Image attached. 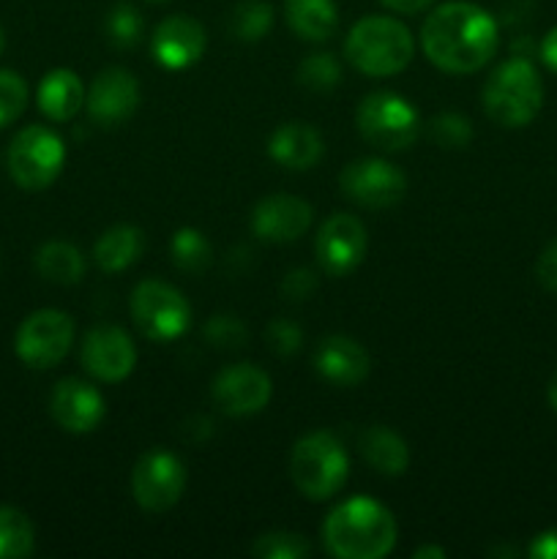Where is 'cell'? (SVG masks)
Here are the masks:
<instances>
[{
  "instance_id": "1",
  "label": "cell",
  "mask_w": 557,
  "mask_h": 559,
  "mask_svg": "<svg viewBox=\"0 0 557 559\" xmlns=\"http://www.w3.org/2000/svg\"><path fill=\"white\" fill-rule=\"evenodd\" d=\"M500 33L495 16L467 0L442 3L420 27V47L429 63L448 74H473L497 52Z\"/></svg>"
},
{
  "instance_id": "2",
  "label": "cell",
  "mask_w": 557,
  "mask_h": 559,
  "mask_svg": "<svg viewBox=\"0 0 557 559\" xmlns=\"http://www.w3.org/2000/svg\"><path fill=\"white\" fill-rule=\"evenodd\" d=\"M396 538L393 513L371 497H349L322 522V546L336 559H382Z\"/></svg>"
},
{
  "instance_id": "3",
  "label": "cell",
  "mask_w": 557,
  "mask_h": 559,
  "mask_svg": "<svg viewBox=\"0 0 557 559\" xmlns=\"http://www.w3.org/2000/svg\"><path fill=\"white\" fill-rule=\"evenodd\" d=\"M415 52L413 33L393 16H364L355 22L344 41V58L366 76H391L410 66Z\"/></svg>"
},
{
  "instance_id": "4",
  "label": "cell",
  "mask_w": 557,
  "mask_h": 559,
  "mask_svg": "<svg viewBox=\"0 0 557 559\" xmlns=\"http://www.w3.org/2000/svg\"><path fill=\"white\" fill-rule=\"evenodd\" d=\"M544 107V82L528 58L517 55L497 66L484 85V109L502 129H524Z\"/></svg>"
},
{
  "instance_id": "5",
  "label": "cell",
  "mask_w": 557,
  "mask_h": 559,
  "mask_svg": "<svg viewBox=\"0 0 557 559\" xmlns=\"http://www.w3.org/2000/svg\"><path fill=\"white\" fill-rule=\"evenodd\" d=\"M289 475L306 500H331L349 478V456L331 431H309L289 453Z\"/></svg>"
},
{
  "instance_id": "6",
  "label": "cell",
  "mask_w": 557,
  "mask_h": 559,
  "mask_svg": "<svg viewBox=\"0 0 557 559\" xmlns=\"http://www.w3.org/2000/svg\"><path fill=\"white\" fill-rule=\"evenodd\" d=\"M360 136L377 151H404L418 140V109L404 96L391 91H377L364 96L355 112Z\"/></svg>"
},
{
  "instance_id": "7",
  "label": "cell",
  "mask_w": 557,
  "mask_h": 559,
  "mask_svg": "<svg viewBox=\"0 0 557 559\" xmlns=\"http://www.w3.org/2000/svg\"><path fill=\"white\" fill-rule=\"evenodd\" d=\"M131 320L140 333L151 342H173L180 338L191 325V306L180 289L173 284L147 278L140 282L129 300Z\"/></svg>"
},
{
  "instance_id": "8",
  "label": "cell",
  "mask_w": 557,
  "mask_h": 559,
  "mask_svg": "<svg viewBox=\"0 0 557 559\" xmlns=\"http://www.w3.org/2000/svg\"><path fill=\"white\" fill-rule=\"evenodd\" d=\"M66 145L47 126H25L9 145V173L25 191H42L58 180Z\"/></svg>"
},
{
  "instance_id": "9",
  "label": "cell",
  "mask_w": 557,
  "mask_h": 559,
  "mask_svg": "<svg viewBox=\"0 0 557 559\" xmlns=\"http://www.w3.org/2000/svg\"><path fill=\"white\" fill-rule=\"evenodd\" d=\"M71 342H74V320L66 311L38 309L16 328L14 349L27 369L44 371L58 366L69 355Z\"/></svg>"
},
{
  "instance_id": "10",
  "label": "cell",
  "mask_w": 557,
  "mask_h": 559,
  "mask_svg": "<svg viewBox=\"0 0 557 559\" xmlns=\"http://www.w3.org/2000/svg\"><path fill=\"white\" fill-rule=\"evenodd\" d=\"M186 484H189L186 464L167 448H153L142 453L131 473V495L137 506L147 513H164L178 506Z\"/></svg>"
},
{
  "instance_id": "11",
  "label": "cell",
  "mask_w": 557,
  "mask_h": 559,
  "mask_svg": "<svg viewBox=\"0 0 557 559\" xmlns=\"http://www.w3.org/2000/svg\"><path fill=\"white\" fill-rule=\"evenodd\" d=\"M339 189L355 205L386 211L407 194V178L386 158H355L339 175Z\"/></svg>"
},
{
  "instance_id": "12",
  "label": "cell",
  "mask_w": 557,
  "mask_h": 559,
  "mask_svg": "<svg viewBox=\"0 0 557 559\" xmlns=\"http://www.w3.org/2000/svg\"><path fill=\"white\" fill-rule=\"evenodd\" d=\"M80 364L93 380L115 385V382H123L134 371L137 347L123 328L96 325L82 338Z\"/></svg>"
},
{
  "instance_id": "13",
  "label": "cell",
  "mask_w": 557,
  "mask_h": 559,
  "mask_svg": "<svg viewBox=\"0 0 557 559\" xmlns=\"http://www.w3.org/2000/svg\"><path fill=\"white\" fill-rule=\"evenodd\" d=\"M366 246H369V238L360 218L353 213H333L317 233V262L328 276H347L366 257Z\"/></svg>"
},
{
  "instance_id": "14",
  "label": "cell",
  "mask_w": 557,
  "mask_h": 559,
  "mask_svg": "<svg viewBox=\"0 0 557 559\" xmlns=\"http://www.w3.org/2000/svg\"><path fill=\"white\" fill-rule=\"evenodd\" d=\"M213 402L218 404L224 415L233 418H249V415L262 413L273 396L271 377L251 364L227 366L213 380Z\"/></svg>"
},
{
  "instance_id": "15",
  "label": "cell",
  "mask_w": 557,
  "mask_h": 559,
  "mask_svg": "<svg viewBox=\"0 0 557 559\" xmlns=\"http://www.w3.org/2000/svg\"><path fill=\"white\" fill-rule=\"evenodd\" d=\"M85 107L93 123L107 129L126 123L140 107V82L131 71L118 66L98 71L85 96Z\"/></svg>"
},
{
  "instance_id": "16",
  "label": "cell",
  "mask_w": 557,
  "mask_h": 559,
  "mask_svg": "<svg viewBox=\"0 0 557 559\" xmlns=\"http://www.w3.org/2000/svg\"><path fill=\"white\" fill-rule=\"evenodd\" d=\"M49 413L55 424L69 435H91L107 415V404L96 385L80 377H66L49 396Z\"/></svg>"
},
{
  "instance_id": "17",
  "label": "cell",
  "mask_w": 557,
  "mask_h": 559,
  "mask_svg": "<svg viewBox=\"0 0 557 559\" xmlns=\"http://www.w3.org/2000/svg\"><path fill=\"white\" fill-rule=\"evenodd\" d=\"M205 27L186 14H173L156 25L151 36V52L156 63L167 71H183L200 63L205 55Z\"/></svg>"
},
{
  "instance_id": "18",
  "label": "cell",
  "mask_w": 557,
  "mask_h": 559,
  "mask_svg": "<svg viewBox=\"0 0 557 559\" xmlns=\"http://www.w3.org/2000/svg\"><path fill=\"white\" fill-rule=\"evenodd\" d=\"M315 211L306 200L293 194H271L251 211V233L265 243H293L309 233Z\"/></svg>"
},
{
  "instance_id": "19",
  "label": "cell",
  "mask_w": 557,
  "mask_h": 559,
  "mask_svg": "<svg viewBox=\"0 0 557 559\" xmlns=\"http://www.w3.org/2000/svg\"><path fill=\"white\" fill-rule=\"evenodd\" d=\"M315 371L336 388H355L369 377V353L349 336H328L317 344Z\"/></svg>"
},
{
  "instance_id": "20",
  "label": "cell",
  "mask_w": 557,
  "mask_h": 559,
  "mask_svg": "<svg viewBox=\"0 0 557 559\" xmlns=\"http://www.w3.org/2000/svg\"><path fill=\"white\" fill-rule=\"evenodd\" d=\"M268 153L284 169L304 173V169H311L320 162L325 145H322V136L317 134V129H311L309 123L289 120V123L278 126L273 131L271 140H268Z\"/></svg>"
},
{
  "instance_id": "21",
  "label": "cell",
  "mask_w": 557,
  "mask_h": 559,
  "mask_svg": "<svg viewBox=\"0 0 557 559\" xmlns=\"http://www.w3.org/2000/svg\"><path fill=\"white\" fill-rule=\"evenodd\" d=\"M85 85L71 69H55L38 85V109L55 123L71 120L85 104Z\"/></svg>"
},
{
  "instance_id": "22",
  "label": "cell",
  "mask_w": 557,
  "mask_h": 559,
  "mask_svg": "<svg viewBox=\"0 0 557 559\" xmlns=\"http://www.w3.org/2000/svg\"><path fill=\"white\" fill-rule=\"evenodd\" d=\"M360 456L369 462L371 469H377L386 478H399L410 467V448L402 437L388 426H369L360 435Z\"/></svg>"
},
{
  "instance_id": "23",
  "label": "cell",
  "mask_w": 557,
  "mask_h": 559,
  "mask_svg": "<svg viewBox=\"0 0 557 559\" xmlns=\"http://www.w3.org/2000/svg\"><path fill=\"white\" fill-rule=\"evenodd\" d=\"M145 251V233L134 224H115L93 246V260L104 273H120L134 265Z\"/></svg>"
},
{
  "instance_id": "24",
  "label": "cell",
  "mask_w": 557,
  "mask_h": 559,
  "mask_svg": "<svg viewBox=\"0 0 557 559\" xmlns=\"http://www.w3.org/2000/svg\"><path fill=\"white\" fill-rule=\"evenodd\" d=\"M284 16L295 36L304 41H325L339 25L333 0H284Z\"/></svg>"
},
{
  "instance_id": "25",
  "label": "cell",
  "mask_w": 557,
  "mask_h": 559,
  "mask_svg": "<svg viewBox=\"0 0 557 559\" xmlns=\"http://www.w3.org/2000/svg\"><path fill=\"white\" fill-rule=\"evenodd\" d=\"M36 271L52 284H76L85 276V257L66 240H52L36 251Z\"/></svg>"
},
{
  "instance_id": "26",
  "label": "cell",
  "mask_w": 557,
  "mask_h": 559,
  "mask_svg": "<svg viewBox=\"0 0 557 559\" xmlns=\"http://www.w3.org/2000/svg\"><path fill=\"white\" fill-rule=\"evenodd\" d=\"M273 27V5L268 0H240L229 11V33L246 44L262 41Z\"/></svg>"
},
{
  "instance_id": "27",
  "label": "cell",
  "mask_w": 557,
  "mask_h": 559,
  "mask_svg": "<svg viewBox=\"0 0 557 559\" xmlns=\"http://www.w3.org/2000/svg\"><path fill=\"white\" fill-rule=\"evenodd\" d=\"M36 530L22 511L0 506V559H22L33 555Z\"/></svg>"
},
{
  "instance_id": "28",
  "label": "cell",
  "mask_w": 557,
  "mask_h": 559,
  "mask_svg": "<svg viewBox=\"0 0 557 559\" xmlns=\"http://www.w3.org/2000/svg\"><path fill=\"white\" fill-rule=\"evenodd\" d=\"M173 262L186 273H200L211 262V243L205 235L194 227H180L169 240Z\"/></svg>"
},
{
  "instance_id": "29",
  "label": "cell",
  "mask_w": 557,
  "mask_h": 559,
  "mask_svg": "<svg viewBox=\"0 0 557 559\" xmlns=\"http://www.w3.org/2000/svg\"><path fill=\"white\" fill-rule=\"evenodd\" d=\"M251 555L260 559H306L311 555V544L298 533L273 530V533L260 535L254 540Z\"/></svg>"
},
{
  "instance_id": "30",
  "label": "cell",
  "mask_w": 557,
  "mask_h": 559,
  "mask_svg": "<svg viewBox=\"0 0 557 559\" xmlns=\"http://www.w3.org/2000/svg\"><path fill=\"white\" fill-rule=\"evenodd\" d=\"M339 76H342V66H339V60L331 52H311L298 66L300 85L317 93L333 91L339 85Z\"/></svg>"
},
{
  "instance_id": "31",
  "label": "cell",
  "mask_w": 557,
  "mask_h": 559,
  "mask_svg": "<svg viewBox=\"0 0 557 559\" xmlns=\"http://www.w3.org/2000/svg\"><path fill=\"white\" fill-rule=\"evenodd\" d=\"M104 27H107V36H109V41L115 44V47L131 49V47H137V44H140L142 27H145V22H142V14L134 9V5L118 3L107 14V22H104Z\"/></svg>"
},
{
  "instance_id": "32",
  "label": "cell",
  "mask_w": 557,
  "mask_h": 559,
  "mask_svg": "<svg viewBox=\"0 0 557 559\" xmlns=\"http://www.w3.org/2000/svg\"><path fill=\"white\" fill-rule=\"evenodd\" d=\"M431 140L446 151H462L473 140V126L459 112H440L429 126Z\"/></svg>"
},
{
  "instance_id": "33",
  "label": "cell",
  "mask_w": 557,
  "mask_h": 559,
  "mask_svg": "<svg viewBox=\"0 0 557 559\" xmlns=\"http://www.w3.org/2000/svg\"><path fill=\"white\" fill-rule=\"evenodd\" d=\"M27 107V85L16 71L0 69V129L14 123Z\"/></svg>"
},
{
  "instance_id": "34",
  "label": "cell",
  "mask_w": 557,
  "mask_h": 559,
  "mask_svg": "<svg viewBox=\"0 0 557 559\" xmlns=\"http://www.w3.org/2000/svg\"><path fill=\"white\" fill-rule=\"evenodd\" d=\"M202 333H205V342L218 349H238L244 347L246 338H249V331H246L244 322H240L238 317H229V314L211 317Z\"/></svg>"
},
{
  "instance_id": "35",
  "label": "cell",
  "mask_w": 557,
  "mask_h": 559,
  "mask_svg": "<svg viewBox=\"0 0 557 559\" xmlns=\"http://www.w3.org/2000/svg\"><path fill=\"white\" fill-rule=\"evenodd\" d=\"M265 342L271 353L276 355H295L304 344V331L293 320H273L265 331Z\"/></svg>"
},
{
  "instance_id": "36",
  "label": "cell",
  "mask_w": 557,
  "mask_h": 559,
  "mask_svg": "<svg viewBox=\"0 0 557 559\" xmlns=\"http://www.w3.org/2000/svg\"><path fill=\"white\" fill-rule=\"evenodd\" d=\"M315 289H317V278H315V273L306 271V267H295V271H289L282 282L284 298L295 300V304L309 298Z\"/></svg>"
},
{
  "instance_id": "37",
  "label": "cell",
  "mask_w": 557,
  "mask_h": 559,
  "mask_svg": "<svg viewBox=\"0 0 557 559\" xmlns=\"http://www.w3.org/2000/svg\"><path fill=\"white\" fill-rule=\"evenodd\" d=\"M535 278L544 289L557 293V238L552 243H546V249L538 254L535 262Z\"/></svg>"
},
{
  "instance_id": "38",
  "label": "cell",
  "mask_w": 557,
  "mask_h": 559,
  "mask_svg": "<svg viewBox=\"0 0 557 559\" xmlns=\"http://www.w3.org/2000/svg\"><path fill=\"white\" fill-rule=\"evenodd\" d=\"M528 555L533 559H557V530H544L535 535L528 546Z\"/></svg>"
},
{
  "instance_id": "39",
  "label": "cell",
  "mask_w": 557,
  "mask_h": 559,
  "mask_svg": "<svg viewBox=\"0 0 557 559\" xmlns=\"http://www.w3.org/2000/svg\"><path fill=\"white\" fill-rule=\"evenodd\" d=\"M541 60H544L546 69L557 74V27H552L541 41Z\"/></svg>"
},
{
  "instance_id": "40",
  "label": "cell",
  "mask_w": 557,
  "mask_h": 559,
  "mask_svg": "<svg viewBox=\"0 0 557 559\" xmlns=\"http://www.w3.org/2000/svg\"><path fill=\"white\" fill-rule=\"evenodd\" d=\"M382 5H388L396 14H420V11L429 9L435 0H380Z\"/></svg>"
},
{
  "instance_id": "41",
  "label": "cell",
  "mask_w": 557,
  "mask_h": 559,
  "mask_svg": "<svg viewBox=\"0 0 557 559\" xmlns=\"http://www.w3.org/2000/svg\"><path fill=\"white\" fill-rule=\"evenodd\" d=\"M446 559V549H440V546H420L418 551H415V559Z\"/></svg>"
},
{
  "instance_id": "42",
  "label": "cell",
  "mask_w": 557,
  "mask_h": 559,
  "mask_svg": "<svg viewBox=\"0 0 557 559\" xmlns=\"http://www.w3.org/2000/svg\"><path fill=\"white\" fill-rule=\"evenodd\" d=\"M546 399H549L552 409H555V413H557V374L552 377V382H549V391H546Z\"/></svg>"
},
{
  "instance_id": "43",
  "label": "cell",
  "mask_w": 557,
  "mask_h": 559,
  "mask_svg": "<svg viewBox=\"0 0 557 559\" xmlns=\"http://www.w3.org/2000/svg\"><path fill=\"white\" fill-rule=\"evenodd\" d=\"M3 47H5V33L3 27H0V52H3Z\"/></svg>"
},
{
  "instance_id": "44",
  "label": "cell",
  "mask_w": 557,
  "mask_h": 559,
  "mask_svg": "<svg viewBox=\"0 0 557 559\" xmlns=\"http://www.w3.org/2000/svg\"><path fill=\"white\" fill-rule=\"evenodd\" d=\"M153 3H162V0H153Z\"/></svg>"
}]
</instances>
